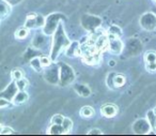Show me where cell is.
<instances>
[{"label": "cell", "mask_w": 156, "mask_h": 136, "mask_svg": "<svg viewBox=\"0 0 156 136\" xmlns=\"http://www.w3.org/2000/svg\"><path fill=\"white\" fill-rule=\"evenodd\" d=\"M101 112H102V114L106 117H113L115 114H117L118 109L115 105H112V104H105L104 106H102Z\"/></svg>", "instance_id": "ba28073f"}, {"label": "cell", "mask_w": 156, "mask_h": 136, "mask_svg": "<svg viewBox=\"0 0 156 136\" xmlns=\"http://www.w3.org/2000/svg\"><path fill=\"white\" fill-rule=\"evenodd\" d=\"M0 133L2 134V135H5V134H12L13 133V130L9 127H1V132Z\"/></svg>", "instance_id": "1f68e13d"}, {"label": "cell", "mask_w": 156, "mask_h": 136, "mask_svg": "<svg viewBox=\"0 0 156 136\" xmlns=\"http://www.w3.org/2000/svg\"><path fill=\"white\" fill-rule=\"evenodd\" d=\"M10 11H11V8H10L9 3L5 0H1V17L3 18L5 16H7L10 13Z\"/></svg>", "instance_id": "2e32d148"}, {"label": "cell", "mask_w": 156, "mask_h": 136, "mask_svg": "<svg viewBox=\"0 0 156 136\" xmlns=\"http://www.w3.org/2000/svg\"><path fill=\"white\" fill-rule=\"evenodd\" d=\"M108 43H109V40H108V37L107 35H100V37L96 39V42H95V48L98 50H103L104 47L108 46Z\"/></svg>", "instance_id": "30bf717a"}, {"label": "cell", "mask_w": 156, "mask_h": 136, "mask_svg": "<svg viewBox=\"0 0 156 136\" xmlns=\"http://www.w3.org/2000/svg\"><path fill=\"white\" fill-rule=\"evenodd\" d=\"M115 86L120 87V86H123L124 83H125V77L123 75H117L115 78Z\"/></svg>", "instance_id": "484cf974"}, {"label": "cell", "mask_w": 156, "mask_h": 136, "mask_svg": "<svg viewBox=\"0 0 156 136\" xmlns=\"http://www.w3.org/2000/svg\"><path fill=\"white\" fill-rule=\"evenodd\" d=\"M80 55V46L78 42H72L69 44V46H67L66 50V55L69 57H74L76 55Z\"/></svg>", "instance_id": "9c48e42d"}, {"label": "cell", "mask_w": 156, "mask_h": 136, "mask_svg": "<svg viewBox=\"0 0 156 136\" xmlns=\"http://www.w3.org/2000/svg\"><path fill=\"white\" fill-rule=\"evenodd\" d=\"M151 129H152L151 123L149 122L147 119V120L145 119H139L133 125V130L137 134H147Z\"/></svg>", "instance_id": "5b68a950"}, {"label": "cell", "mask_w": 156, "mask_h": 136, "mask_svg": "<svg viewBox=\"0 0 156 136\" xmlns=\"http://www.w3.org/2000/svg\"><path fill=\"white\" fill-rule=\"evenodd\" d=\"M25 26L27 28H34V27H37V15H29Z\"/></svg>", "instance_id": "d6986e66"}, {"label": "cell", "mask_w": 156, "mask_h": 136, "mask_svg": "<svg viewBox=\"0 0 156 136\" xmlns=\"http://www.w3.org/2000/svg\"><path fill=\"white\" fill-rule=\"evenodd\" d=\"M147 70L149 72H154L156 71V61L155 62H147Z\"/></svg>", "instance_id": "4dcf8cb0"}, {"label": "cell", "mask_w": 156, "mask_h": 136, "mask_svg": "<svg viewBox=\"0 0 156 136\" xmlns=\"http://www.w3.org/2000/svg\"><path fill=\"white\" fill-rule=\"evenodd\" d=\"M115 76H117V74L115 73H109L108 74V76H107V86L109 87L110 89H115Z\"/></svg>", "instance_id": "e0dca14e"}, {"label": "cell", "mask_w": 156, "mask_h": 136, "mask_svg": "<svg viewBox=\"0 0 156 136\" xmlns=\"http://www.w3.org/2000/svg\"><path fill=\"white\" fill-rule=\"evenodd\" d=\"M11 105V103H10V100L5 99V97H1L0 99V107L1 108H5V107H9V106Z\"/></svg>", "instance_id": "83f0119b"}, {"label": "cell", "mask_w": 156, "mask_h": 136, "mask_svg": "<svg viewBox=\"0 0 156 136\" xmlns=\"http://www.w3.org/2000/svg\"><path fill=\"white\" fill-rule=\"evenodd\" d=\"M15 82H16V85H17L18 90H22V91H24L25 89H26L27 85H28V80L25 79V78H20V79H17V80H15Z\"/></svg>", "instance_id": "44dd1931"}, {"label": "cell", "mask_w": 156, "mask_h": 136, "mask_svg": "<svg viewBox=\"0 0 156 136\" xmlns=\"http://www.w3.org/2000/svg\"><path fill=\"white\" fill-rule=\"evenodd\" d=\"M108 32L111 33V35H115V37H121V35H122V30L118 26H115V25L109 27Z\"/></svg>", "instance_id": "7402d4cb"}, {"label": "cell", "mask_w": 156, "mask_h": 136, "mask_svg": "<svg viewBox=\"0 0 156 136\" xmlns=\"http://www.w3.org/2000/svg\"><path fill=\"white\" fill-rule=\"evenodd\" d=\"M49 134H54V135H58V134H64L65 131L63 129L62 124H52L51 127L48 131Z\"/></svg>", "instance_id": "4fadbf2b"}, {"label": "cell", "mask_w": 156, "mask_h": 136, "mask_svg": "<svg viewBox=\"0 0 156 136\" xmlns=\"http://www.w3.org/2000/svg\"><path fill=\"white\" fill-rule=\"evenodd\" d=\"M63 120H64V117L61 116V115H55L51 118V123L52 124H62Z\"/></svg>", "instance_id": "d4e9b609"}, {"label": "cell", "mask_w": 156, "mask_h": 136, "mask_svg": "<svg viewBox=\"0 0 156 136\" xmlns=\"http://www.w3.org/2000/svg\"><path fill=\"white\" fill-rule=\"evenodd\" d=\"M154 112H155V114H156V108H155V109H154Z\"/></svg>", "instance_id": "e575fe53"}, {"label": "cell", "mask_w": 156, "mask_h": 136, "mask_svg": "<svg viewBox=\"0 0 156 136\" xmlns=\"http://www.w3.org/2000/svg\"><path fill=\"white\" fill-rule=\"evenodd\" d=\"M69 45V41L66 38L63 30L62 24H59V26L57 27L56 33H55L54 40H52V50H51V59L52 61H55L58 57V55L60 54L61 50L63 47H67Z\"/></svg>", "instance_id": "6da1fadb"}, {"label": "cell", "mask_w": 156, "mask_h": 136, "mask_svg": "<svg viewBox=\"0 0 156 136\" xmlns=\"http://www.w3.org/2000/svg\"><path fill=\"white\" fill-rule=\"evenodd\" d=\"M153 1H155V2H156V0H153Z\"/></svg>", "instance_id": "d590c367"}, {"label": "cell", "mask_w": 156, "mask_h": 136, "mask_svg": "<svg viewBox=\"0 0 156 136\" xmlns=\"http://www.w3.org/2000/svg\"><path fill=\"white\" fill-rule=\"evenodd\" d=\"M75 90H76V92H77L78 94H80L81 97H89L90 93H91L90 89L88 88L87 86H85V85H76Z\"/></svg>", "instance_id": "7c38bea8"}, {"label": "cell", "mask_w": 156, "mask_h": 136, "mask_svg": "<svg viewBox=\"0 0 156 136\" xmlns=\"http://www.w3.org/2000/svg\"><path fill=\"white\" fill-rule=\"evenodd\" d=\"M140 24L145 30H154L156 28V16L152 13H145L144 15L141 16Z\"/></svg>", "instance_id": "3957f363"}, {"label": "cell", "mask_w": 156, "mask_h": 136, "mask_svg": "<svg viewBox=\"0 0 156 136\" xmlns=\"http://www.w3.org/2000/svg\"><path fill=\"white\" fill-rule=\"evenodd\" d=\"M88 134H89V135H101V134H103V132L98 129H93V130H91V131H89Z\"/></svg>", "instance_id": "d6a6232c"}, {"label": "cell", "mask_w": 156, "mask_h": 136, "mask_svg": "<svg viewBox=\"0 0 156 136\" xmlns=\"http://www.w3.org/2000/svg\"><path fill=\"white\" fill-rule=\"evenodd\" d=\"M94 114V110L93 108L91 107V106H83V108H81L80 110V115L83 117H87V118H90V117H92Z\"/></svg>", "instance_id": "9a60e30c"}, {"label": "cell", "mask_w": 156, "mask_h": 136, "mask_svg": "<svg viewBox=\"0 0 156 136\" xmlns=\"http://www.w3.org/2000/svg\"><path fill=\"white\" fill-rule=\"evenodd\" d=\"M62 127H63V129H64L65 133H69V132L72 130V127H73V122H72L71 119L64 118V120H63V123H62Z\"/></svg>", "instance_id": "ffe728a7"}, {"label": "cell", "mask_w": 156, "mask_h": 136, "mask_svg": "<svg viewBox=\"0 0 156 136\" xmlns=\"http://www.w3.org/2000/svg\"><path fill=\"white\" fill-rule=\"evenodd\" d=\"M12 77H13L14 80L20 79V78H23V72L20 70H14L12 72Z\"/></svg>", "instance_id": "4316f807"}, {"label": "cell", "mask_w": 156, "mask_h": 136, "mask_svg": "<svg viewBox=\"0 0 156 136\" xmlns=\"http://www.w3.org/2000/svg\"><path fill=\"white\" fill-rule=\"evenodd\" d=\"M109 65H110V67H115V60H110V61H109Z\"/></svg>", "instance_id": "836d02e7"}, {"label": "cell", "mask_w": 156, "mask_h": 136, "mask_svg": "<svg viewBox=\"0 0 156 136\" xmlns=\"http://www.w3.org/2000/svg\"><path fill=\"white\" fill-rule=\"evenodd\" d=\"M147 120H149V122L151 123L152 129L156 130V114L154 112V110L147 112Z\"/></svg>", "instance_id": "ac0fdd59"}, {"label": "cell", "mask_w": 156, "mask_h": 136, "mask_svg": "<svg viewBox=\"0 0 156 136\" xmlns=\"http://www.w3.org/2000/svg\"><path fill=\"white\" fill-rule=\"evenodd\" d=\"M108 47H109V50H110L112 54H120L123 50V43L120 39H115V40H111L109 41L108 43Z\"/></svg>", "instance_id": "52a82bcc"}, {"label": "cell", "mask_w": 156, "mask_h": 136, "mask_svg": "<svg viewBox=\"0 0 156 136\" xmlns=\"http://www.w3.org/2000/svg\"><path fill=\"white\" fill-rule=\"evenodd\" d=\"M27 100H28V94H27L25 91L20 90L15 94L13 101H14V103H15V104H22V103H24V102H26Z\"/></svg>", "instance_id": "8fae6325"}, {"label": "cell", "mask_w": 156, "mask_h": 136, "mask_svg": "<svg viewBox=\"0 0 156 136\" xmlns=\"http://www.w3.org/2000/svg\"><path fill=\"white\" fill-rule=\"evenodd\" d=\"M62 16L60 14H52V15H49L45 23V29H44V33L45 35H51L54 31L57 30V27L59 26L57 20L61 18Z\"/></svg>", "instance_id": "277c9868"}, {"label": "cell", "mask_w": 156, "mask_h": 136, "mask_svg": "<svg viewBox=\"0 0 156 136\" xmlns=\"http://www.w3.org/2000/svg\"><path fill=\"white\" fill-rule=\"evenodd\" d=\"M144 60L147 62H155L156 61V53L154 52H149L145 54L144 56Z\"/></svg>", "instance_id": "cb8c5ba5"}, {"label": "cell", "mask_w": 156, "mask_h": 136, "mask_svg": "<svg viewBox=\"0 0 156 136\" xmlns=\"http://www.w3.org/2000/svg\"><path fill=\"white\" fill-rule=\"evenodd\" d=\"M17 85H16V82L15 83H12L10 84L5 90L1 92V97H5L8 100H13L15 94L17 93Z\"/></svg>", "instance_id": "8992f818"}, {"label": "cell", "mask_w": 156, "mask_h": 136, "mask_svg": "<svg viewBox=\"0 0 156 136\" xmlns=\"http://www.w3.org/2000/svg\"><path fill=\"white\" fill-rule=\"evenodd\" d=\"M40 59H41V62L43 64V67H49L50 65V61H51L50 58H48V57H42Z\"/></svg>", "instance_id": "f546056e"}, {"label": "cell", "mask_w": 156, "mask_h": 136, "mask_svg": "<svg viewBox=\"0 0 156 136\" xmlns=\"http://www.w3.org/2000/svg\"><path fill=\"white\" fill-rule=\"evenodd\" d=\"M59 72H60L59 84L61 86H66V85L73 83L74 79H75V73H74L73 69L69 64H66V63H59Z\"/></svg>", "instance_id": "7a4b0ae2"}, {"label": "cell", "mask_w": 156, "mask_h": 136, "mask_svg": "<svg viewBox=\"0 0 156 136\" xmlns=\"http://www.w3.org/2000/svg\"><path fill=\"white\" fill-rule=\"evenodd\" d=\"M27 35H28V28H27V27L22 28V29H18L15 33L16 38H18V39H24V38L27 37Z\"/></svg>", "instance_id": "603a6c76"}, {"label": "cell", "mask_w": 156, "mask_h": 136, "mask_svg": "<svg viewBox=\"0 0 156 136\" xmlns=\"http://www.w3.org/2000/svg\"><path fill=\"white\" fill-rule=\"evenodd\" d=\"M30 64H31V67H32V69L34 70V71H37V72H41L42 71L43 64H42L41 59H40V58H33L32 60H31Z\"/></svg>", "instance_id": "5bb4252c"}, {"label": "cell", "mask_w": 156, "mask_h": 136, "mask_svg": "<svg viewBox=\"0 0 156 136\" xmlns=\"http://www.w3.org/2000/svg\"><path fill=\"white\" fill-rule=\"evenodd\" d=\"M45 20L42 15H37V27H42L45 25Z\"/></svg>", "instance_id": "f1b7e54d"}]
</instances>
